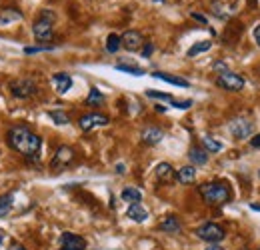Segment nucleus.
I'll use <instances>...</instances> for the list:
<instances>
[{"instance_id": "nucleus-22", "label": "nucleus", "mask_w": 260, "mask_h": 250, "mask_svg": "<svg viewBox=\"0 0 260 250\" xmlns=\"http://www.w3.org/2000/svg\"><path fill=\"white\" fill-rule=\"evenodd\" d=\"M86 104L88 106H100V104H104V94L100 92L98 88H90V92L86 96Z\"/></svg>"}, {"instance_id": "nucleus-35", "label": "nucleus", "mask_w": 260, "mask_h": 250, "mask_svg": "<svg viewBox=\"0 0 260 250\" xmlns=\"http://www.w3.org/2000/svg\"><path fill=\"white\" fill-rule=\"evenodd\" d=\"M214 70H220V74H222V72H226V64L218 60V63H214Z\"/></svg>"}, {"instance_id": "nucleus-2", "label": "nucleus", "mask_w": 260, "mask_h": 250, "mask_svg": "<svg viewBox=\"0 0 260 250\" xmlns=\"http://www.w3.org/2000/svg\"><path fill=\"white\" fill-rule=\"evenodd\" d=\"M200 194L210 206H222L232 198V192L224 182H206L200 186Z\"/></svg>"}, {"instance_id": "nucleus-16", "label": "nucleus", "mask_w": 260, "mask_h": 250, "mask_svg": "<svg viewBox=\"0 0 260 250\" xmlns=\"http://www.w3.org/2000/svg\"><path fill=\"white\" fill-rule=\"evenodd\" d=\"M126 216H128L130 220H134V222H144V220L148 218V212H146V208H144L140 202H136V204H130L128 206Z\"/></svg>"}, {"instance_id": "nucleus-40", "label": "nucleus", "mask_w": 260, "mask_h": 250, "mask_svg": "<svg viewBox=\"0 0 260 250\" xmlns=\"http://www.w3.org/2000/svg\"><path fill=\"white\" fill-rule=\"evenodd\" d=\"M250 210H256V212H260V204H250Z\"/></svg>"}, {"instance_id": "nucleus-10", "label": "nucleus", "mask_w": 260, "mask_h": 250, "mask_svg": "<svg viewBox=\"0 0 260 250\" xmlns=\"http://www.w3.org/2000/svg\"><path fill=\"white\" fill-rule=\"evenodd\" d=\"M120 46H124L126 50L134 52V50L144 46V38H142V34L138 30H126L120 36Z\"/></svg>"}, {"instance_id": "nucleus-33", "label": "nucleus", "mask_w": 260, "mask_h": 250, "mask_svg": "<svg viewBox=\"0 0 260 250\" xmlns=\"http://www.w3.org/2000/svg\"><path fill=\"white\" fill-rule=\"evenodd\" d=\"M250 146H252V148H260V132L250 138Z\"/></svg>"}, {"instance_id": "nucleus-36", "label": "nucleus", "mask_w": 260, "mask_h": 250, "mask_svg": "<svg viewBox=\"0 0 260 250\" xmlns=\"http://www.w3.org/2000/svg\"><path fill=\"white\" fill-rule=\"evenodd\" d=\"M254 42H256V46L260 48V24L254 28Z\"/></svg>"}, {"instance_id": "nucleus-43", "label": "nucleus", "mask_w": 260, "mask_h": 250, "mask_svg": "<svg viewBox=\"0 0 260 250\" xmlns=\"http://www.w3.org/2000/svg\"><path fill=\"white\" fill-rule=\"evenodd\" d=\"M156 2H160V0H156Z\"/></svg>"}, {"instance_id": "nucleus-20", "label": "nucleus", "mask_w": 260, "mask_h": 250, "mask_svg": "<svg viewBox=\"0 0 260 250\" xmlns=\"http://www.w3.org/2000/svg\"><path fill=\"white\" fill-rule=\"evenodd\" d=\"M122 200L124 202H130V204H136V202H140L142 200V192L138 190V188H132V186H126L122 190Z\"/></svg>"}, {"instance_id": "nucleus-29", "label": "nucleus", "mask_w": 260, "mask_h": 250, "mask_svg": "<svg viewBox=\"0 0 260 250\" xmlns=\"http://www.w3.org/2000/svg\"><path fill=\"white\" fill-rule=\"evenodd\" d=\"M52 50V46H24V54H36V52H48Z\"/></svg>"}, {"instance_id": "nucleus-9", "label": "nucleus", "mask_w": 260, "mask_h": 250, "mask_svg": "<svg viewBox=\"0 0 260 250\" xmlns=\"http://www.w3.org/2000/svg\"><path fill=\"white\" fill-rule=\"evenodd\" d=\"M86 240L74 232H62L60 234V250H84Z\"/></svg>"}, {"instance_id": "nucleus-23", "label": "nucleus", "mask_w": 260, "mask_h": 250, "mask_svg": "<svg viewBox=\"0 0 260 250\" xmlns=\"http://www.w3.org/2000/svg\"><path fill=\"white\" fill-rule=\"evenodd\" d=\"M202 144H204V150L206 152H220L222 150V144L218 140H214L212 136H204L202 138Z\"/></svg>"}, {"instance_id": "nucleus-5", "label": "nucleus", "mask_w": 260, "mask_h": 250, "mask_svg": "<svg viewBox=\"0 0 260 250\" xmlns=\"http://www.w3.org/2000/svg\"><path fill=\"white\" fill-rule=\"evenodd\" d=\"M216 84H218L220 88L228 90V92H238V90H242V88H244V78H242L240 74H236V72L226 70V72L218 74Z\"/></svg>"}, {"instance_id": "nucleus-17", "label": "nucleus", "mask_w": 260, "mask_h": 250, "mask_svg": "<svg viewBox=\"0 0 260 250\" xmlns=\"http://www.w3.org/2000/svg\"><path fill=\"white\" fill-rule=\"evenodd\" d=\"M158 228H160L162 232H168V234H178V232L182 230L180 220L176 218V216H166V218L158 224Z\"/></svg>"}, {"instance_id": "nucleus-21", "label": "nucleus", "mask_w": 260, "mask_h": 250, "mask_svg": "<svg viewBox=\"0 0 260 250\" xmlns=\"http://www.w3.org/2000/svg\"><path fill=\"white\" fill-rule=\"evenodd\" d=\"M210 46H212V42L210 40H200V42H196L194 46H190L188 48V56L192 58V56H198V54H202V52H206V50H210Z\"/></svg>"}, {"instance_id": "nucleus-6", "label": "nucleus", "mask_w": 260, "mask_h": 250, "mask_svg": "<svg viewBox=\"0 0 260 250\" xmlns=\"http://www.w3.org/2000/svg\"><path fill=\"white\" fill-rule=\"evenodd\" d=\"M228 130H230V134H232L234 138L244 140V138H248V136L252 134L254 124H252L250 120H246V118H234V120L228 124Z\"/></svg>"}, {"instance_id": "nucleus-18", "label": "nucleus", "mask_w": 260, "mask_h": 250, "mask_svg": "<svg viewBox=\"0 0 260 250\" xmlns=\"http://www.w3.org/2000/svg\"><path fill=\"white\" fill-rule=\"evenodd\" d=\"M188 158H190V162L196 164V166H204L208 162V152L204 148H200V146H192L188 150Z\"/></svg>"}, {"instance_id": "nucleus-8", "label": "nucleus", "mask_w": 260, "mask_h": 250, "mask_svg": "<svg viewBox=\"0 0 260 250\" xmlns=\"http://www.w3.org/2000/svg\"><path fill=\"white\" fill-rule=\"evenodd\" d=\"M110 122L108 120V116H104V114H98V112H90V114H84V116H80V120H78V126H80V130H84V132H90L92 128H96V126H106Z\"/></svg>"}, {"instance_id": "nucleus-26", "label": "nucleus", "mask_w": 260, "mask_h": 250, "mask_svg": "<svg viewBox=\"0 0 260 250\" xmlns=\"http://www.w3.org/2000/svg\"><path fill=\"white\" fill-rule=\"evenodd\" d=\"M118 48H120V36L118 34H108V38H106V50L110 54H114V52H118Z\"/></svg>"}, {"instance_id": "nucleus-39", "label": "nucleus", "mask_w": 260, "mask_h": 250, "mask_svg": "<svg viewBox=\"0 0 260 250\" xmlns=\"http://www.w3.org/2000/svg\"><path fill=\"white\" fill-rule=\"evenodd\" d=\"M206 250H224V248L218 246V244H212V246H206Z\"/></svg>"}, {"instance_id": "nucleus-37", "label": "nucleus", "mask_w": 260, "mask_h": 250, "mask_svg": "<svg viewBox=\"0 0 260 250\" xmlns=\"http://www.w3.org/2000/svg\"><path fill=\"white\" fill-rule=\"evenodd\" d=\"M8 250H26V248H24L20 242H12V244L8 246Z\"/></svg>"}, {"instance_id": "nucleus-4", "label": "nucleus", "mask_w": 260, "mask_h": 250, "mask_svg": "<svg viewBox=\"0 0 260 250\" xmlns=\"http://www.w3.org/2000/svg\"><path fill=\"white\" fill-rule=\"evenodd\" d=\"M10 92L20 100H26V98H30L38 92V86H36L32 78H16V80L10 82Z\"/></svg>"}, {"instance_id": "nucleus-12", "label": "nucleus", "mask_w": 260, "mask_h": 250, "mask_svg": "<svg viewBox=\"0 0 260 250\" xmlns=\"http://www.w3.org/2000/svg\"><path fill=\"white\" fill-rule=\"evenodd\" d=\"M52 84H54V88L60 94H66L72 88V76L66 74V72H56V74L52 76Z\"/></svg>"}, {"instance_id": "nucleus-42", "label": "nucleus", "mask_w": 260, "mask_h": 250, "mask_svg": "<svg viewBox=\"0 0 260 250\" xmlns=\"http://www.w3.org/2000/svg\"><path fill=\"white\" fill-rule=\"evenodd\" d=\"M258 176H260V170H258Z\"/></svg>"}, {"instance_id": "nucleus-41", "label": "nucleus", "mask_w": 260, "mask_h": 250, "mask_svg": "<svg viewBox=\"0 0 260 250\" xmlns=\"http://www.w3.org/2000/svg\"><path fill=\"white\" fill-rule=\"evenodd\" d=\"M4 242V230H0V244Z\"/></svg>"}, {"instance_id": "nucleus-19", "label": "nucleus", "mask_w": 260, "mask_h": 250, "mask_svg": "<svg viewBox=\"0 0 260 250\" xmlns=\"http://www.w3.org/2000/svg\"><path fill=\"white\" fill-rule=\"evenodd\" d=\"M152 76H154V78H158V80L168 82V84H174V86H182V88L190 86V82H188V80L178 78V76H170V74H164V72H152Z\"/></svg>"}, {"instance_id": "nucleus-1", "label": "nucleus", "mask_w": 260, "mask_h": 250, "mask_svg": "<svg viewBox=\"0 0 260 250\" xmlns=\"http://www.w3.org/2000/svg\"><path fill=\"white\" fill-rule=\"evenodd\" d=\"M6 142L16 152H20L22 157L30 158V160L38 158L40 150H42V138L26 126H12L6 134Z\"/></svg>"}, {"instance_id": "nucleus-24", "label": "nucleus", "mask_w": 260, "mask_h": 250, "mask_svg": "<svg viewBox=\"0 0 260 250\" xmlns=\"http://www.w3.org/2000/svg\"><path fill=\"white\" fill-rule=\"evenodd\" d=\"M12 20H20V14H18L16 10H12V8H8V10H2V14H0V26H6V24H10Z\"/></svg>"}, {"instance_id": "nucleus-11", "label": "nucleus", "mask_w": 260, "mask_h": 250, "mask_svg": "<svg viewBox=\"0 0 260 250\" xmlns=\"http://www.w3.org/2000/svg\"><path fill=\"white\" fill-rule=\"evenodd\" d=\"M72 160H74V150H72L70 146H60V148L56 150L54 158H52L50 166H52L54 170H60V168L68 166V164H70Z\"/></svg>"}, {"instance_id": "nucleus-27", "label": "nucleus", "mask_w": 260, "mask_h": 250, "mask_svg": "<svg viewBox=\"0 0 260 250\" xmlns=\"http://www.w3.org/2000/svg\"><path fill=\"white\" fill-rule=\"evenodd\" d=\"M48 116L56 122V124H60V126H64V124H68L70 122V118H68V114L66 112H62V110H50L48 112Z\"/></svg>"}, {"instance_id": "nucleus-13", "label": "nucleus", "mask_w": 260, "mask_h": 250, "mask_svg": "<svg viewBox=\"0 0 260 250\" xmlns=\"http://www.w3.org/2000/svg\"><path fill=\"white\" fill-rule=\"evenodd\" d=\"M164 138V132L156 126H148L142 130V142L144 144H158Z\"/></svg>"}, {"instance_id": "nucleus-30", "label": "nucleus", "mask_w": 260, "mask_h": 250, "mask_svg": "<svg viewBox=\"0 0 260 250\" xmlns=\"http://www.w3.org/2000/svg\"><path fill=\"white\" fill-rule=\"evenodd\" d=\"M170 104L172 106H176V108H180V110H186V108H190L192 106V100H170Z\"/></svg>"}, {"instance_id": "nucleus-15", "label": "nucleus", "mask_w": 260, "mask_h": 250, "mask_svg": "<svg viewBox=\"0 0 260 250\" xmlns=\"http://www.w3.org/2000/svg\"><path fill=\"white\" fill-rule=\"evenodd\" d=\"M176 180L180 184H192L196 180V168L194 166H182L176 170Z\"/></svg>"}, {"instance_id": "nucleus-31", "label": "nucleus", "mask_w": 260, "mask_h": 250, "mask_svg": "<svg viewBox=\"0 0 260 250\" xmlns=\"http://www.w3.org/2000/svg\"><path fill=\"white\" fill-rule=\"evenodd\" d=\"M146 96H150V98H158V100H172V96L170 94H164V92H156V90H146Z\"/></svg>"}, {"instance_id": "nucleus-34", "label": "nucleus", "mask_w": 260, "mask_h": 250, "mask_svg": "<svg viewBox=\"0 0 260 250\" xmlns=\"http://www.w3.org/2000/svg\"><path fill=\"white\" fill-rule=\"evenodd\" d=\"M192 18H194V20H198V22H202V24H208L206 16H202V14H198V12H192Z\"/></svg>"}, {"instance_id": "nucleus-3", "label": "nucleus", "mask_w": 260, "mask_h": 250, "mask_svg": "<svg viewBox=\"0 0 260 250\" xmlns=\"http://www.w3.org/2000/svg\"><path fill=\"white\" fill-rule=\"evenodd\" d=\"M194 234L200 240L210 242V244H216V242L224 240V236H226L224 228H222L220 224H216V222H204V224H200V226L196 228Z\"/></svg>"}, {"instance_id": "nucleus-25", "label": "nucleus", "mask_w": 260, "mask_h": 250, "mask_svg": "<svg viewBox=\"0 0 260 250\" xmlns=\"http://www.w3.org/2000/svg\"><path fill=\"white\" fill-rule=\"evenodd\" d=\"M10 210H12V194H4V196H0V218L8 216Z\"/></svg>"}, {"instance_id": "nucleus-32", "label": "nucleus", "mask_w": 260, "mask_h": 250, "mask_svg": "<svg viewBox=\"0 0 260 250\" xmlns=\"http://www.w3.org/2000/svg\"><path fill=\"white\" fill-rule=\"evenodd\" d=\"M152 52H154V44H152V42H144V50H142V56H144V58H148Z\"/></svg>"}, {"instance_id": "nucleus-28", "label": "nucleus", "mask_w": 260, "mask_h": 250, "mask_svg": "<svg viewBox=\"0 0 260 250\" xmlns=\"http://www.w3.org/2000/svg\"><path fill=\"white\" fill-rule=\"evenodd\" d=\"M116 70L126 72V74H134V76H142L144 70L140 66H132V64H116Z\"/></svg>"}, {"instance_id": "nucleus-7", "label": "nucleus", "mask_w": 260, "mask_h": 250, "mask_svg": "<svg viewBox=\"0 0 260 250\" xmlns=\"http://www.w3.org/2000/svg\"><path fill=\"white\" fill-rule=\"evenodd\" d=\"M32 34L38 42H48V40H52V34H54V30H52V20L40 16L32 24Z\"/></svg>"}, {"instance_id": "nucleus-38", "label": "nucleus", "mask_w": 260, "mask_h": 250, "mask_svg": "<svg viewBox=\"0 0 260 250\" xmlns=\"http://www.w3.org/2000/svg\"><path fill=\"white\" fill-rule=\"evenodd\" d=\"M116 172L122 174V172H124V164H116Z\"/></svg>"}, {"instance_id": "nucleus-14", "label": "nucleus", "mask_w": 260, "mask_h": 250, "mask_svg": "<svg viewBox=\"0 0 260 250\" xmlns=\"http://www.w3.org/2000/svg\"><path fill=\"white\" fill-rule=\"evenodd\" d=\"M154 174H156V178H158L160 182H170V180L174 178V168H172L170 162H160V164H156Z\"/></svg>"}]
</instances>
